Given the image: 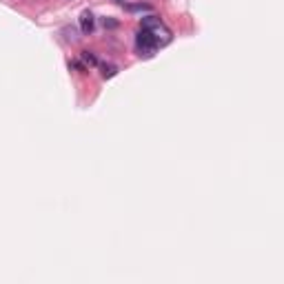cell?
I'll list each match as a JSON object with an SVG mask.
<instances>
[{
  "mask_svg": "<svg viewBox=\"0 0 284 284\" xmlns=\"http://www.w3.org/2000/svg\"><path fill=\"white\" fill-rule=\"evenodd\" d=\"M93 27H96V18H93L91 11H82L80 14V31L85 36H89L93 31Z\"/></svg>",
  "mask_w": 284,
  "mask_h": 284,
  "instance_id": "cell-3",
  "label": "cell"
},
{
  "mask_svg": "<svg viewBox=\"0 0 284 284\" xmlns=\"http://www.w3.org/2000/svg\"><path fill=\"white\" fill-rule=\"evenodd\" d=\"M80 58L85 60V63H87L89 67H96V65H98V58L93 56L91 51H80Z\"/></svg>",
  "mask_w": 284,
  "mask_h": 284,
  "instance_id": "cell-4",
  "label": "cell"
},
{
  "mask_svg": "<svg viewBox=\"0 0 284 284\" xmlns=\"http://www.w3.org/2000/svg\"><path fill=\"white\" fill-rule=\"evenodd\" d=\"M129 11H151V5H127Z\"/></svg>",
  "mask_w": 284,
  "mask_h": 284,
  "instance_id": "cell-6",
  "label": "cell"
},
{
  "mask_svg": "<svg viewBox=\"0 0 284 284\" xmlns=\"http://www.w3.org/2000/svg\"><path fill=\"white\" fill-rule=\"evenodd\" d=\"M135 47H138V51H140L142 58H151V56L155 53V49H158V44H155L153 36H151L149 31L140 29L138 36H135Z\"/></svg>",
  "mask_w": 284,
  "mask_h": 284,
  "instance_id": "cell-2",
  "label": "cell"
},
{
  "mask_svg": "<svg viewBox=\"0 0 284 284\" xmlns=\"http://www.w3.org/2000/svg\"><path fill=\"white\" fill-rule=\"evenodd\" d=\"M140 29L149 31V34L153 36V40H155V44H158V47L169 44V43H171V38H174L171 29H169V27L158 18V16H145V18H140Z\"/></svg>",
  "mask_w": 284,
  "mask_h": 284,
  "instance_id": "cell-1",
  "label": "cell"
},
{
  "mask_svg": "<svg viewBox=\"0 0 284 284\" xmlns=\"http://www.w3.org/2000/svg\"><path fill=\"white\" fill-rule=\"evenodd\" d=\"M118 73L116 65H102V78H113Z\"/></svg>",
  "mask_w": 284,
  "mask_h": 284,
  "instance_id": "cell-5",
  "label": "cell"
}]
</instances>
